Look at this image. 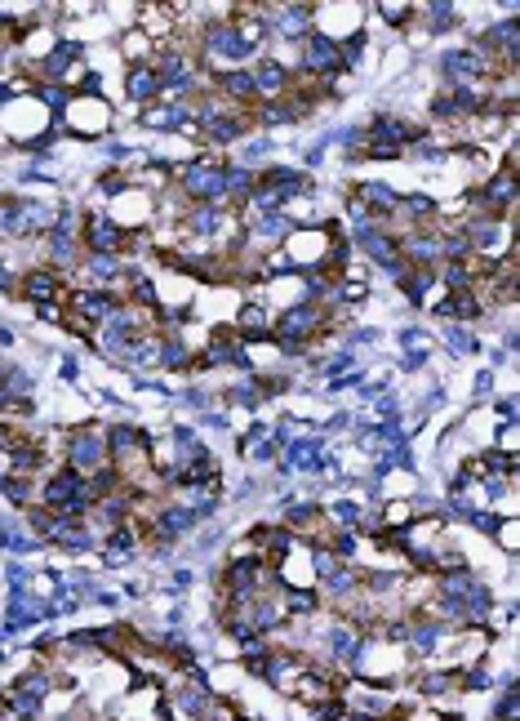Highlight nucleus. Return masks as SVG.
I'll use <instances>...</instances> for the list:
<instances>
[{"instance_id":"obj_1","label":"nucleus","mask_w":520,"mask_h":721,"mask_svg":"<svg viewBox=\"0 0 520 721\" xmlns=\"http://www.w3.org/2000/svg\"><path fill=\"white\" fill-rule=\"evenodd\" d=\"M178 192L187 205H218L227 210V161L223 156H192L178 165Z\"/></svg>"},{"instance_id":"obj_2","label":"nucleus","mask_w":520,"mask_h":721,"mask_svg":"<svg viewBox=\"0 0 520 721\" xmlns=\"http://www.w3.org/2000/svg\"><path fill=\"white\" fill-rule=\"evenodd\" d=\"M94 490H89V477H80L76 468H58L54 477H45L40 486V508H49L54 517L63 521H85L94 512Z\"/></svg>"},{"instance_id":"obj_3","label":"nucleus","mask_w":520,"mask_h":721,"mask_svg":"<svg viewBox=\"0 0 520 721\" xmlns=\"http://www.w3.org/2000/svg\"><path fill=\"white\" fill-rule=\"evenodd\" d=\"M80 254H85V245H80V214L58 210L54 227L40 236V259H45V268L72 276L76 263H80Z\"/></svg>"},{"instance_id":"obj_4","label":"nucleus","mask_w":520,"mask_h":721,"mask_svg":"<svg viewBox=\"0 0 520 721\" xmlns=\"http://www.w3.org/2000/svg\"><path fill=\"white\" fill-rule=\"evenodd\" d=\"M316 334H329V308L320 303H289L280 316H272V339L276 343H294V348H312Z\"/></svg>"},{"instance_id":"obj_5","label":"nucleus","mask_w":520,"mask_h":721,"mask_svg":"<svg viewBox=\"0 0 520 721\" xmlns=\"http://www.w3.org/2000/svg\"><path fill=\"white\" fill-rule=\"evenodd\" d=\"M423 138V130L400 116H374L365 125V143H369V161H400L409 147Z\"/></svg>"},{"instance_id":"obj_6","label":"nucleus","mask_w":520,"mask_h":721,"mask_svg":"<svg viewBox=\"0 0 520 721\" xmlns=\"http://www.w3.org/2000/svg\"><path fill=\"white\" fill-rule=\"evenodd\" d=\"M63 454H67V468H76L80 477H94L98 468H107L112 463V454H107V432L103 428H72L63 437Z\"/></svg>"},{"instance_id":"obj_7","label":"nucleus","mask_w":520,"mask_h":721,"mask_svg":"<svg viewBox=\"0 0 520 721\" xmlns=\"http://www.w3.org/2000/svg\"><path fill=\"white\" fill-rule=\"evenodd\" d=\"M58 125H67L72 134L80 138H98V134H107V125H112V103H107L103 94H72V103H67V112H63V121Z\"/></svg>"},{"instance_id":"obj_8","label":"nucleus","mask_w":520,"mask_h":721,"mask_svg":"<svg viewBox=\"0 0 520 721\" xmlns=\"http://www.w3.org/2000/svg\"><path fill=\"white\" fill-rule=\"evenodd\" d=\"M80 245H85V254H116V259H125L129 232L107 219V214L89 210V214H80Z\"/></svg>"},{"instance_id":"obj_9","label":"nucleus","mask_w":520,"mask_h":721,"mask_svg":"<svg viewBox=\"0 0 520 721\" xmlns=\"http://www.w3.org/2000/svg\"><path fill=\"white\" fill-rule=\"evenodd\" d=\"M49 690H54V677H49L45 668H32V673H23L14 681V690L5 695V704H9V713H14L18 721H36L40 704L49 699Z\"/></svg>"},{"instance_id":"obj_10","label":"nucleus","mask_w":520,"mask_h":721,"mask_svg":"<svg viewBox=\"0 0 520 721\" xmlns=\"http://www.w3.org/2000/svg\"><path fill=\"white\" fill-rule=\"evenodd\" d=\"M263 18L272 27V36L289 45H303L316 32V5H263Z\"/></svg>"},{"instance_id":"obj_11","label":"nucleus","mask_w":520,"mask_h":721,"mask_svg":"<svg viewBox=\"0 0 520 721\" xmlns=\"http://www.w3.org/2000/svg\"><path fill=\"white\" fill-rule=\"evenodd\" d=\"M18 294H23L32 308H40V303H67V276L45 268V263H32V268L18 276Z\"/></svg>"},{"instance_id":"obj_12","label":"nucleus","mask_w":520,"mask_h":721,"mask_svg":"<svg viewBox=\"0 0 520 721\" xmlns=\"http://www.w3.org/2000/svg\"><path fill=\"white\" fill-rule=\"evenodd\" d=\"M249 76H254V94H258V103H276V98H285L289 90H294V67H289V63H280L276 54L258 58V63L249 67Z\"/></svg>"},{"instance_id":"obj_13","label":"nucleus","mask_w":520,"mask_h":721,"mask_svg":"<svg viewBox=\"0 0 520 721\" xmlns=\"http://www.w3.org/2000/svg\"><path fill=\"white\" fill-rule=\"evenodd\" d=\"M249 130H254V116H249V112H218V116L196 121V138H205L209 147H232Z\"/></svg>"},{"instance_id":"obj_14","label":"nucleus","mask_w":520,"mask_h":721,"mask_svg":"<svg viewBox=\"0 0 520 721\" xmlns=\"http://www.w3.org/2000/svg\"><path fill=\"white\" fill-rule=\"evenodd\" d=\"M120 303H125V294H116V290H67V308L80 312L89 325L112 321L120 312Z\"/></svg>"},{"instance_id":"obj_15","label":"nucleus","mask_w":520,"mask_h":721,"mask_svg":"<svg viewBox=\"0 0 520 721\" xmlns=\"http://www.w3.org/2000/svg\"><path fill=\"white\" fill-rule=\"evenodd\" d=\"M236 339L240 343H263L272 339V312L263 299H245L236 308Z\"/></svg>"},{"instance_id":"obj_16","label":"nucleus","mask_w":520,"mask_h":721,"mask_svg":"<svg viewBox=\"0 0 520 721\" xmlns=\"http://www.w3.org/2000/svg\"><path fill=\"white\" fill-rule=\"evenodd\" d=\"M125 98L134 107H152L165 98V85H160V72L152 63H143V67H129L125 72Z\"/></svg>"},{"instance_id":"obj_17","label":"nucleus","mask_w":520,"mask_h":721,"mask_svg":"<svg viewBox=\"0 0 520 721\" xmlns=\"http://www.w3.org/2000/svg\"><path fill=\"white\" fill-rule=\"evenodd\" d=\"M352 196H356L360 205H365L369 214H374L378 223H387V219H392V214H396V205H400V192H396L392 183H360Z\"/></svg>"},{"instance_id":"obj_18","label":"nucleus","mask_w":520,"mask_h":721,"mask_svg":"<svg viewBox=\"0 0 520 721\" xmlns=\"http://www.w3.org/2000/svg\"><path fill=\"white\" fill-rule=\"evenodd\" d=\"M196 521H200V517H196L192 508H183V503H165V508L156 512V535H160V539H178V535H187Z\"/></svg>"},{"instance_id":"obj_19","label":"nucleus","mask_w":520,"mask_h":721,"mask_svg":"<svg viewBox=\"0 0 520 721\" xmlns=\"http://www.w3.org/2000/svg\"><path fill=\"white\" fill-rule=\"evenodd\" d=\"M436 312L449 316V321H476V316H485V303H480L476 290H449V299Z\"/></svg>"},{"instance_id":"obj_20","label":"nucleus","mask_w":520,"mask_h":721,"mask_svg":"<svg viewBox=\"0 0 520 721\" xmlns=\"http://www.w3.org/2000/svg\"><path fill=\"white\" fill-rule=\"evenodd\" d=\"M156 36H147L143 27H134V32H125L120 36V54L129 58V67H143V63H152L156 58Z\"/></svg>"},{"instance_id":"obj_21","label":"nucleus","mask_w":520,"mask_h":721,"mask_svg":"<svg viewBox=\"0 0 520 721\" xmlns=\"http://www.w3.org/2000/svg\"><path fill=\"white\" fill-rule=\"evenodd\" d=\"M432 32H445V27H458V9L454 5H427V9H414Z\"/></svg>"},{"instance_id":"obj_22","label":"nucleus","mask_w":520,"mask_h":721,"mask_svg":"<svg viewBox=\"0 0 520 721\" xmlns=\"http://www.w3.org/2000/svg\"><path fill=\"white\" fill-rule=\"evenodd\" d=\"M129 187H134V179H129L125 170H107V174H98V196H107V201L125 196Z\"/></svg>"},{"instance_id":"obj_23","label":"nucleus","mask_w":520,"mask_h":721,"mask_svg":"<svg viewBox=\"0 0 520 721\" xmlns=\"http://www.w3.org/2000/svg\"><path fill=\"white\" fill-rule=\"evenodd\" d=\"M0 495H9L14 503H32V477H0Z\"/></svg>"},{"instance_id":"obj_24","label":"nucleus","mask_w":520,"mask_h":721,"mask_svg":"<svg viewBox=\"0 0 520 721\" xmlns=\"http://www.w3.org/2000/svg\"><path fill=\"white\" fill-rule=\"evenodd\" d=\"M418 5H374V14L383 18L387 27H409V18H414Z\"/></svg>"},{"instance_id":"obj_25","label":"nucleus","mask_w":520,"mask_h":721,"mask_svg":"<svg viewBox=\"0 0 520 721\" xmlns=\"http://www.w3.org/2000/svg\"><path fill=\"white\" fill-rule=\"evenodd\" d=\"M200 721H236V704H232V699H223V695H209Z\"/></svg>"},{"instance_id":"obj_26","label":"nucleus","mask_w":520,"mask_h":721,"mask_svg":"<svg viewBox=\"0 0 520 721\" xmlns=\"http://www.w3.org/2000/svg\"><path fill=\"white\" fill-rule=\"evenodd\" d=\"M329 517H334L338 530H356L360 526V508H356V503H334V512H329Z\"/></svg>"},{"instance_id":"obj_27","label":"nucleus","mask_w":520,"mask_h":721,"mask_svg":"<svg viewBox=\"0 0 520 721\" xmlns=\"http://www.w3.org/2000/svg\"><path fill=\"white\" fill-rule=\"evenodd\" d=\"M23 441H27V437L14 428V423H9V419H0V450H5V454H14L18 446H23Z\"/></svg>"},{"instance_id":"obj_28","label":"nucleus","mask_w":520,"mask_h":721,"mask_svg":"<svg viewBox=\"0 0 520 721\" xmlns=\"http://www.w3.org/2000/svg\"><path fill=\"white\" fill-rule=\"evenodd\" d=\"M494 717H498V721H516V717H520V713H516V690H512V686L503 690V699H498V713H494Z\"/></svg>"},{"instance_id":"obj_29","label":"nucleus","mask_w":520,"mask_h":721,"mask_svg":"<svg viewBox=\"0 0 520 721\" xmlns=\"http://www.w3.org/2000/svg\"><path fill=\"white\" fill-rule=\"evenodd\" d=\"M40 321H49V325H63V316H67V303H40L36 308Z\"/></svg>"},{"instance_id":"obj_30","label":"nucleus","mask_w":520,"mask_h":721,"mask_svg":"<svg viewBox=\"0 0 520 721\" xmlns=\"http://www.w3.org/2000/svg\"><path fill=\"white\" fill-rule=\"evenodd\" d=\"M445 343H449L454 352H472V348H476V339H467V330H449Z\"/></svg>"},{"instance_id":"obj_31","label":"nucleus","mask_w":520,"mask_h":721,"mask_svg":"<svg viewBox=\"0 0 520 721\" xmlns=\"http://www.w3.org/2000/svg\"><path fill=\"white\" fill-rule=\"evenodd\" d=\"M498 539H503V548H507V552H516V521H512V517L503 521V530H498Z\"/></svg>"},{"instance_id":"obj_32","label":"nucleus","mask_w":520,"mask_h":721,"mask_svg":"<svg viewBox=\"0 0 520 721\" xmlns=\"http://www.w3.org/2000/svg\"><path fill=\"white\" fill-rule=\"evenodd\" d=\"M405 721H445V717L432 713V708H423V713H405Z\"/></svg>"},{"instance_id":"obj_33","label":"nucleus","mask_w":520,"mask_h":721,"mask_svg":"<svg viewBox=\"0 0 520 721\" xmlns=\"http://www.w3.org/2000/svg\"><path fill=\"white\" fill-rule=\"evenodd\" d=\"M0 72H5V45H0Z\"/></svg>"}]
</instances>
